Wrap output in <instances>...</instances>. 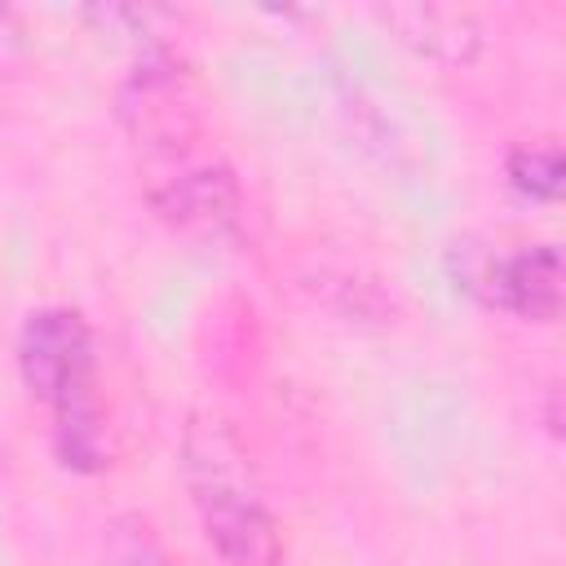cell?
I'll list each match as a JSON object with an SVG mask.
<instances>
[{
  "mask_svg": "<svg viewBox=\"0 0 566 566\" xmlns=\"http://www.w3.org/2000/svg\"><path fill=\"white\" fill-rule=\"evenodd\" d=\"M18 367L31 389L53 411V442L62 464L102 469V407H97V363L93 332L75 310H40L27 318L18 340Z\"/></svg>",
  "mask_w": 566,
  "mask_h": 566,
  "instance_id": "6da1fadb",
  "label": "cell"
},
{
  "mask_svg": "<svg viewBox=\"0 0 566 566\" xmlns=\"http://www.w3.org/2000/svg\"><path fill=\"white\" fill-rule=\"evenodd\" d=\"M186 482L221 566H283L279 526L248 482L243 451L221 420L186 429Z\"/></svg>",
  "mask_w": 566,
  "mask_h": 566,
  "instance_id": "7a4b0ae2",
  "label": "cell"
},
{
  "mask_svg": "<svg viewBox=\"0 0 566 566\" xmlns=\"http://www.w3.org/2000/svg\"><path fill=\"white\" fill-rule=\"evenodd\" d=\"M460 287L482 296L495 310L517 318L553 323L562 310V252L553 243L491 252V248H460Z\"/></svg>",
  "mask_w": 566,
  "mask_h": 566,
  "instance_id": "3957f363",
  "label": "cell"
},
{
  "mask_svg": "<svg viewBox=\"0 0 566 566\" xmlns=\"http://www.w3.org/2000/svg\"><path fill=\"white\" fill-rule=\"evenodd\" d=\"M155 208H159L177 230H190V234H221V230L234 226L239 195H234V181H230L226 168L199 164V168H181V177H168V181L155 190Z\"/></svg>",
  "mask_w": 566,
  "mask_h": 566,
  "instance_id": "277c9868",
  "label": "cell"
},
{
  "mask_svg": "<svg viewBox=\"0 0 566 566\" xmlns=\"http://www.w3.org/2000/svg\"><path fill=\"white\" fill-rule=\"evenodd\" d=\"M402 44H411L416 53L433 57V62H469L482 44V31L473 22V13L464 9H447V4H394L380 13Z\"/></svg>",
  "mask_w": 566,
  "mask_h": 566,
  "instance_id": "5b68a950",
  "label": "cell"
},
{
  "mask_svg": "<svg viewBox=\"0 0 566 566\" xmlns=\"http://www.w3.org/2000/svg\"><path fill=\"white\" fill-rule=\"evenodd\" d=\"M509 181L531 199H557L562 195V150L557 142H531L509 155Z\"/></svg>",
  "mask_w": 566,
  "mask_h": 566,
  "instance_id": "8992f818",
  "label": "cell"
},
{
  "mask_svg": "<svg viewBox=\"0 0 566 566\" xmlns=\"http://www.w3.org/2000/svg\"><path fill=\"white\" fill-rule=\"evenodd\" d=\"M111 566H168L159 544L137 522H119L111 535Z\"/></svg>",
  "mask_w": 566,
  "mask_h": 566,
  "instance_id": "52a82bcc",
  "label": "cell"
}]
</instances>
